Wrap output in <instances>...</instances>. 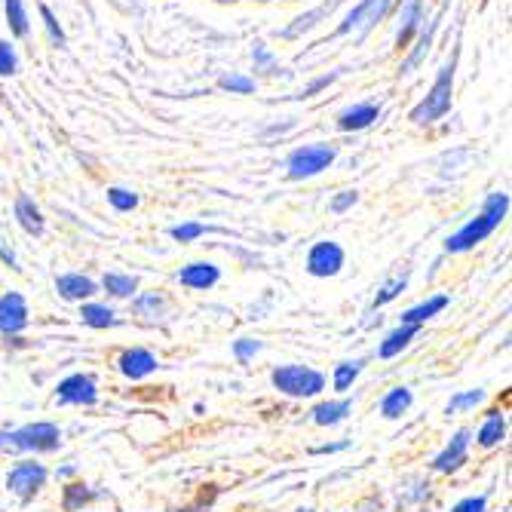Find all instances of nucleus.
I'll return each mask as SVG.
<instances>
[{"label":"nucleus","instance_id":"nucleus-1","mask_svg":"<svg viewBox=\"0 0 512 512\" xmlns=\"http://www.w3.org/2000/svg\"><path fill=\"white\" fill-rule=\"evenodd\" d=\"M506 209H509V197L506 194H491L488 200H485V209H482V215L479 218H473L467 227H460L457 234L445 243V249L448 252H467V249H473V246H479L485 237H491L494 234V227L506 218Z\"/></svg>","mask_w":512,"mask_h":512},{"label":"nucleus","instance_id":"nucleus-2","mask_svg":"<svg viewBox=\"0 0 512 512\" xmlns=\"http://www.w3.org/2000/svg\"><path fill=\"white\" fill-rule=\"evenodd\" d=\"M62 445V433L56 424H28L13 433H0L4 451H56Z\"/></svg>","mask_w":512,"mask_h":512},{"label":"nucleus","instance_id":"nucleus-3","mask_svg":"<svg viewBox=\"0 0 512 512\" xmlns=\"http://www.w3.org/2000/svg\"><path fill=\"white\" fill-rule=\"evenodd\" d=\"M454 68H457V53H454L451 62L442 68L436 86L430 89V96L411 111V120H414V123H433V120H439V117L448 114V108H451V86H454Z\"/></svg>","mask_w":512,"mask_h":512},{"label":"nucleus","instance_id":"nucleus-4","mask_svg":"<svg viewBox=\"0 0 512 512\" xmlns=\"http://www.w3.org/2000/svg\"><path fill=\"white\" fill-rule=\"evenodd\" d=\"M270 381L286 396H316L325 390V378L307 365H279L270 375Z\"/></svg>","mask_w":512,"mask_h":512},{"label":"nucleus","instance_id":"nucleus-5","mask_svg":"<svg viewBox=\"0 0 512 512\" xmlns=\"http://www.w3.org/2000/svg\"><path fill=\"white\" fill-rule=\"evenodd\" d=\"M338 157V151L332 145H307V148H298L292 157H289V175L292 178H310V175H319L322 169H329L332 160Z\"/></svg>","mask_w":512,"mask_h":512},{"label":"nucleus","instance_id":"nucleus-6","mask_svg":"<svg viewBox=\"0 0 512 512\" xmlns=\"http://www.w3.org/2000/svg\"><path fill=\"white\" fill-rule=\"evenodd\" d=\"M46 485V470L34 460H22L10 470L7 476V488L19 497V500H31L40 488Z\"/></svg>","mask_w":512,"mask_h":512},{"label":"nucleus","instance_id":"nucleus-7","mask_svg":"<svg viewBox=\"0 0 512 512\" xmlns=\"http://www.w3.org/2000/svg\"><path fill=\"white\" fill-rule=\"evenodd\" d=\"M344 267V249L332 240L316 243L307 255V270L313 276H335Z\"/></svg>","mask_w":512,"mask_h":512},{"label":"nucleus","instance_id":"nucleus-8","mask_svg":"<svg viewBox=\"0 0 512 512\" xmlns=\"http://www.w3.org/2000/svg\"><path fill=\"white\" fill-rule=\"evenodd\" d=\"M56 399L62 405H92L99 399V390H96V381L89 375H71L59 384L56 390Z\"/></svg>","mask_w":512,"mask_h":512},{"label":"nucleus","instance_id":"nucleus-9","mask_svg":"<svg viewBox=\"0 0 512 512\" xmlns=\"http://www.w3.org/2000/svg\"><path fill=\"white\" fill-rule=\"evenodd\" d=\"M28 325V304L19 292H7L0 298V332L16 335Z\"/></svg>","mask_w":512,"mask_h":512},{"label":"nucleus","instance_id":"nucleus-10","mask_svg":"<svg viewBox=\"0 0 512 512\" xmlns=\"http://www.w3.org/2000/svg\"><path fill=\"white\" fill-rule=\"evenodd\" d=\"M470 439H473V433H470V430H460V433L448 442V448L433 460V467H436L439 473H454V470H460L463 463H467Z\"/></svg>","mask_w":512,"mask_h":512},{"label":"nucleus","instance_id":"nucleus-11","mask_svg":"<svg viewBox=\"0 0 512 512\" xmlns=\"http://www.w3.org/2000/svg\"><path fill=\"white\" fill-rule=\"evenodd\" d=\"M154 368H157L154 353H148V350H142V347H132V350H126V353L120 356V371H123L126 378H132V381L148 378Z\"/></svg>","mask_w":512,"mask_h":512},{"label":"nucleus","instance_id":"nucleus-12","mask_svg":"<svg viewBox=\"0 0 512 512\" xmlns=\"http://www.w3.org/2000/svg\"><path fill=\"white\" fill-rule=\"evenodd\" d=\"M218 279H221V270L215 264H206V261L188 264L178 273V283L188 286V289H212Z\"/></svg>","mask_w":512,"mask_h":512},{"label":"nucleus","instance_id":"nucleus-13","mask_svg":"<svg viewBox=\"0 0 512 512\" xmlns=\"http://www.w3.org/2000/svg\"><path fill=\"white\" fill-rule=\"evenodd\" d=\"M56 292L65 301H83V298L96 295V283H92L89 276H80V273H65V276L56 279Z\"/></svg>","mask_w":512,"mask_h":512},{"label":"nucleus","instance_id":"nucleus-14","mask_svg":"<svg viewBox=\"0 0 512 512\" xmlns=\"http://www.w3.org/2000/svg\"><path fill=\"white\" fill-rule=\"evenodd\" d=\"M378 105H356V108H347L341 117H338V126L344 129V132H356V129H365V126H371L378 120Z\"/></svg>","mask_w":512,"mask_h":512},{"label":"nucleus","instance_id":"nucleus-15","mask_svg":"<svg viewBox=\"0 0 512 512\" xmlns=\"http://www.w3.org/2000/svg\"><path fill=\"white\" fill-rule=\"evenodd\" d=\"M353 411V402L350 399H341V402H322V405H316L313 408V421L319 424V427H335V424H341L344 417Z\"/></svg>","mask_w":512,"mask_h":512},{"label":"nucleus","instance_id":"nucleus-16","mask_svg":"<svg viewBox=\"0 0 512 512\" xmlns=\"http://www.w3.org/2000/svg\"><path fill=\"white\" fill-rule=\"evenodd\" d=\"M445 307H448V298H445V295H436V298H430V301H424V304H417V307L405 310V313H402V325H424L430 316H436V313L445 310Z\"/></svg>","mask_w":512,"mask_h":512},{"label":"nucleus","instance_id":"nucleus-17","mask_svg":"<svg viewBox=\"0 0 512 512\" xmlns=\"http://www.w3.org/2000/svg\"><path fill=\"white\" fill-rule=\"evenodd\" d=\"M417 332H421V325H399V329L396 332H390L387 335V341L381 344V359H393L399 350H405L408 344H411V338L417 335Z\"/></svg>","mask_w":512,"mask_h":512},{"label":"nucleus","instance_id":"nucleus-18","mask_svg":"<svg viewBox=\"0 0 512 512\" xmlns=\"http://www.w3.org/2000/svg\"><path fill=\"white\" fill-rule=\"evenodd\" d=\"M16 218H19V224L28 230V234H34V237L43 234V218H40V209L34 206L31 197L22 194V197L16 200Z\"/></svg>","mask_w":512,"mask_h":512},{"label":"nucleus","instance_id":"nucleus-19","mask_svg":"<svg viewBox=\"0 0 512 512\" xmlns=\"http://www.w3.org/2000/svg\"><path fill=\"white\" fill-rule=\"evenodd\" d=\"M411 408V390L408 387H396L384 396L381 402V414L387 417V421H396V417H402L405 411Z\"/></svg>","mask_w":512,"mask_h":512},{"label":"nucleus","instance_id":"nucleus-20","mask_svg":"<svg viewBox=\"0 0 512 512\" xmlns=\"http://www.w3.org/2000/svg\"><path fill=\"white\" fill-rule=\"evenodd\" d=\"M80 316H83V322L89 325V329H108V325H117L114 310L105 307V304H83Z\"/></svg>","mask_w":512,"mask_h":512},{"label":"nucleus","instance_id":"nucleus-21","mask_svg":"<svg viewBox=\"0 0 512 512\" xmlns=\"http://www.w3.org/2000/svg\"><path fill=\"white\" fill-rule=\"evenodd\" d=\"M92 500H96V491H92L89 485H83V482L68 485L65 494H62V506H65L68 512H77V509H83V506L92 503Z\"/></svg>","mask_w":512,"mask_h":512},{"label":"nucleus","instance_id":"nucleus-22","mask_svg":"<svg viewBox=\"0 0 512 512\" xmlns=\"http://www.w3.org/2000/svg\"><path fill=\"white\" fill-rule=\"evenodd\" d=\"M102 286H105V292H111L114 298H129V295L138 289V279H135V276H126V273H105Z\"/></svg>","mask_w":512,"mask_h":512},{"label":"nucleus","instance_id":"nucleus-23","mask_svg":"<svg viewBox=\"0 0 512 512\" xmlns=\"http://www.w3.org/2000/svg\"><path fill=\"white\" fill-rule=\"evenodd\" d=\"M384 7H387V0H365V4H362L359 10H353V13H350V19L341 25V31H350V28L362 25L368 16H371V22H378V16L384 13Z\"/></svg>","mask_w":512,"mask_h":512},{"label":"nucleus","instance_id":"nucleus-24","mask_svg":"<svg viewBox=\"0 0 512 512\" xmlns=\"http://www.w3.org/2000/svg\"><path fill=\"white\" fill-rule=\"evenodd\" d=\"M503 436H506V421H503V417H500L497 411H491V417L485 421V427L479 430V445H482V448H494Z\"/></svg>","mask_w":512,"mask_h":512},{"label":"nucleus","instance_id":"nucleus-25","mask_svg":"<svg viewBox=\"0 0 512 512\" xmlns=\"http://www.w3.org/2000/svg\"><path fill=\"white\" fill-rule=\"evenodd\" d=\"M359 371H362V359H356V362H341V365L335 368V390H338V393L350 390L353 381L359 378Z\"/></svg>","mask_w":512,"mask_h":512},{"label":"nucleus","instance_id":"nucleus-26","mask_svg":"<svg viewBox=\"0 0 512 512\" xmlns=\"http://www.w3.org/2000/svg\"><path fill=\"white\" fill-rule=\"evenodd\" d=\"M7 19H10V28H13L19 37L28 34V16H25L22 0H7Z\"/></svg>","mask_w":512,"mask_h":512},{"label":"nucleus","instance_id":"nucleus-27","mask_svg":"<svg viewBox=\"0 0 512 512\" xmlns=\"http://www.w3.org/2000/svg\"><path fill=\"white\" fill-rule=\"evenodd\" d=\"M482 399H485V393H482V390L457 393V396H451V402H448V414H451V411H467V408H476Z\"/></svg>","mask_w":512,"mask_h":512},{"label":"nucleus","instance_id":"nucleus-28","mask_svg":"<svg viewBox=\"0 0 512 512\" xmlns=\"http://www.w3.org/2000/svg\"><path fill=\"white\" fill-rule=\"evenodd\" d=\"M417 19H421V4H417V0H411L408 10H405V25H402V31H399V46H405V43L411 40V34H414V28H417Z\"/></svg>","mask_w":512,"mask_h":512},{"label":"nucleus","instance_id":"nucleus-29","mask_svg":"<svg viewBox=\"0 0 512 512\" xmlns=\"http://www.w3.org/2000/svg\"><path fill=\"white\" fill-rule=\"evenodd\" d=\"M108 203L117 209V212H132L138 206V197L132 191H123V188H111L108 191Z\"/></svg>","mask_w":512,"mask_h":512},{"label":"nucleus","instance_id":"nucleus-30","mask_svg":"<svg viewBox=\"0 0 512 512\" xmlns=\"http://www.w3.org/2000/svg\"><path fill=\"white\" fill-rule=\"evenodd\" d=\"M132 307H135V313H142V316H157L163 310V298L160 295H142Z\"/></svg>","mask_w":512,"mask_h":512},{"label":"nucleus","instance_id":"nucleus-31","mask_svg":"<svg viewBox=\"0 0 512 512\" xmlns=\"http://www.w3.org/2000/svg\"><path fill=\"white\" fill-rule=\"evenodd\" d=\"M206 234V227L203 224H181V227H172V237L178 240V243H191V240H197V237H203Z\"/></svg>","mask_w":512,"mask_h":512},{"label":"nucleus","instance_id":"nucleus-32","mask_svg":"<svg viewBox=\"0 0 512 512\" xmlns=\"http://www.w3.org/2000/svg\"><path fill=\"white\" fill-rule=\"evenodd\" d=\"M405 283H408V279L402 276V279H393V283H387L381 292H378V298H375V307H384V304H390L402 289H405Z\"/></svg>","mask_w":512,"mask_h":512},{"label":"nucleus","instance_id":"nucleus-33","mask_svg":"<svg viewBox=\"0 0 512 512\" xmlns=\"http://www.w3.org/2000/svg\"><path fill=\"white\" fill-rule=\"evenodd\" d=\"M221 89H230V92H252V89H255V80L230 74V77H221Z\"/></svg>","mask_w":512,"mask_h":512},{"label":"nucleus","instance_id":"nucleus-34","mask_svg":"<svg viewBox=\"0 0 512 512\" xmlns=\"http://www.w3.org/2000/svg\"><path fill=\"white\" fill-rule=\"evenodd\" d=\"M0 74H16V53L4 40H0Z\"/></svg>","mask_w":512,"mask_h":512},{"label":"nucleus","instance_id":"nucleus-35","mask_svg":"<svg viewBox=\"0 0 512 512\" xmlns=\"http://www.w3.org/2000/svg\"><path fill=\"white\" fill-rule=\"evenodd\" d=\"M433 31H436V22H430V28L424 31V37H421V46H417V50H414V56L408 59V65H405V71H411L417 62H421L424 59V53H427V46H430V40H433Z\"/></svg>","mask_w":512,"mask_h":512},{"label":"nucleus","instance_id":"nucleus-36","mask_svg":"<svg viewBox=\"0 0 512 512\" xmlns=\"http://www.w3.org/2000/svg\"><path fill=\"white\" fill-rule=\"evenodd\" d=\"M40 16H43V22H46V31H50V37H53L56 43H62V40H65V31L59 28L53 10H50V7H40Z\"/></svg>","mask_w":512,"mask_h":512},{"label":"nucleus","instance_id":"nucleus-37","mask_svg":"<svg viewBox=\"0 0 512 512\" xmlns=\"http://www.w3.org/2000/svg\"><path fill=\"white\" fill-rule=\"evenodd\" d=\"M258 350H261V344H258V341H252V338H243V341H237V344H234V353H237V359H240V362H249Z\"/></svg>","mask_w":512,"mask_h":512},{"label":"nucleus","instance_id":"nucleus-38","mask_svg":"<svg viewBox=\"0 0 512 512\" xmlns=\"http://www.w3.org/2000/svg\"><path fill=\"white\" fill-rule=\"evenodd\" d=\"M451 512H485V497H467V500H460Z\"/></svg>","mask_w":512,"mask_h":512},{"label":"nucleus","instance_id":"nucleus-39","mask_svg":"<svg viewBox=\"0 0 512 512\" xmlns=\"http://www.w3.org/2000/svg\"><path fill=\"white\" fill-rule=\"evenodd\" d=\"M353 203H356V191H344L341 197L332 200V209H335V212H344V209H350Z\"/></svg>","mask_w":512,"mask_h":512},{"label":"nucleus","instance_id":"nucleus-40","mask_svg":"<svg viewBox=\"0 0 512 512\" xmlns=\"http://www.w3.org/2000/svg\"><path fill=\"white\" fill-rule=\"evenodd\" d=\"M335 80V74H329V77H319V80H313L310 86H307V96H313V92H319L322 86H329Z\"/></svg>","mask_w":512,"mask_h":512},{"label":"nucleus","instance_id":"nucleus-41","mask_svg":"<svg viewBox=\"0 0 512 512\" xmlns=\"http://www.w3.org/2000/svg\"><path fill=\"white\" fill-rule=\"evenodd\" d=\"M350 442H338V445H319V448H313V454H335V451H344Z\"/></svg>","mask_w":512,"mask_h":512},{"label":"nucleus","instance_id":"nucleus-42","mask_svg":"<svg viewBox=\"0 0 512 512\" xmlns=\"http://www.w3.org/2000/svg\"><path fill=\"white\" fill-rule=\"evenodd\" d=\"M301 512H313V509H301Z\"/></svg>","mask_w":512,"mask_h":512}]
</instances>
